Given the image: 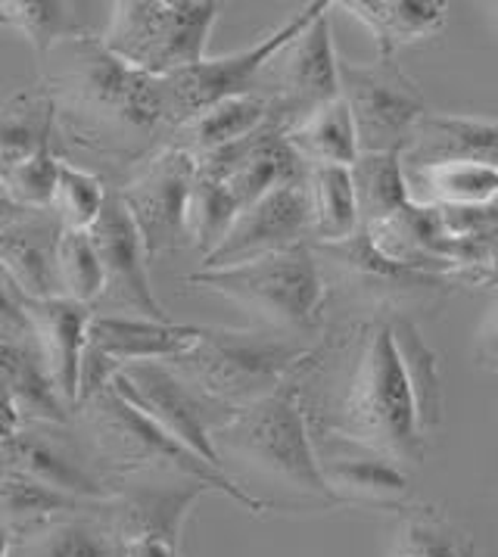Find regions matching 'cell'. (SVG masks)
Listing matches in <instances>:
<instances>
[{"label":"cell","instance_id":"9c48e42d","mask_svg":"<svg viewBox=\"0 0 498 557\" xmlns=\"http://www.w3.org/2000/svg\"><path fill=\"white\" fill-rule=\"evenodd\" d=\"M249 94L265 103L269 125L277 132H290L302 119L340 97L327 10L259 69Z\"/></svg>","mask_w":498,"mask_h":557},{"label":"cell","instance_id":"ee69618b","mask_svg":"<svg viewBox=\"0 0 498 557\" xmlns=\"http://www.w3.org/2000/svg\"><path fill=\"white\" fill-rule=\"evenodd\" d=\"M32 209L28 206H23V202L13 200V194L7 190V184L0 181V231L3 227H10V224H16L23 215H28Z\"/></svg>","mask_w":498,"mask_h":557},{"label":"cell","instance_id":"4dcf8cb0","mask_svg":"<svg viewBox=\"0 0 498 557\" xmlns=\"http://www.w3.org/2000/svg\"><path fill=\"white\" fill-rule=\"evenodd\" d=\"M262 125H269V112L265 103L252 94L244 97H231L222 100L215 107H209L200 115H194L190 122L178 125L175 132L169 134L165 147H175L187 157L200 159L222 150L227 144H237L252 132H259Z\"/></svg>","mask_w":498,"mask_h":557},{"label":"cell","instance_id":"52a82bcc","mask_svg":"<svg viewBox=\"0 0 498 557\" xmlns=\"http://www.w3.org/2000/svg\"><path fill=\"white\" fill-rule=\"evenodd\" d=\"M219 20L212 0H119L110 3L100 45L150 78L197 66Z\"/></svg>","mask_w":498,"mask_h":557},{"label":"cell","instance_id":"5bb4252c","mask_svg":"<svg viewBox=\"0 0 498 557\" xmlns=\"http://www.w3.org/2000/svg\"><path fill=\"white\" fill-rule=\"evenodd\" d=\"M97 259L103 268V293L94 302V312L100 314H132L150 321H169V314L150 287L147 274V252L140 244L135 222L119 200V190L110 187L97 222L88 227Z\"/></svg>","mask_w":498,"mask_h":557},{"label":"cell","instance_id":"f35d334b","mask_svg":"<svg viewBox=\"0 0 498 557\" xmlns=\"http://www.w3.org/2000/svg\"><path fill=\"white\" fill-rule=\"evenodd\" d=\"M57 277L63 299L94 309V302L103 293V268L88 231H63L57 249Z\"/></svg>","mask_w":498,"mask_h":557},{"label":"cell","instance_id":"7c38bea8","mask_svg":"<svg viewBox=\"0 0 498 557\" xmlns=\"http://www.w3.org/2000/svg\"><path fill=\"white\" fill-rule=\"evenodd\" d=\"M315 256L318 271H321V284L337 287L346 296L359 299L371 309H389L406 312L411 306H433L439 296L452 293L449 277H436V274H421L411 268L396 265L384 259L359 227L349 240L343 244H309Z\"/></svg>","mask_w":498,"mask_h":557},{"label":"cell","instance_id":"30bf717a","mask_svg":"<svg viewBox=\"0 0 498 557\" xmlns=\"http://www.w3.org/2000/svg\"><path fill=\"white\" fill-rule=\"evenodd\" d=\"M337 78H340V100L352 115L359 157L362 153L402 157L418 122L431 112L418 85L393 60L349 63L337 57Z\"/></svg>","mask_w":498,"mask_h":557},{"label":"cell","instance_id":"2e32d148","mask_svg":"<svg viewBox=\"0 0 498 557\" xmlns=\"http://www.w3.org/2000/svg\"><path fill=\"white\" fill-rule=\"evenodd\" d=\"M309 240H312V209H309L306 181L284 184L237 212L222 244L203 256V271L244 265Z\"/></svg>","mask_w":498,"mask_h":557},{"label":"cell","instance_id":"6da1fadb","mask_svg":"<svg viewBox=\"0 0 498 557\" xmlns=\"http://www.w3.org/2000/svg\"><path fill=\"white\" fill-rule=\"evenodd\" d=\"M296 393L312 436L362 446L399 468L424 461L427 446L414 424L389 321H359L337 339L318 343L296 374Z\"/></svg>","mask_w":498,"mask_h":557},{"label":"cell","instance_id":"836d02e7","mask_svg":"<svg viewBox=\"0 0 498 557\" xmlns=\"http://www.w3.org/2000/svg\"><path fill=\"white\" fill-rule=\"evenodd\" d=\"M100 502L72 498L66 492L50 490V486H41L35 480H25V476L0 473V527L10 535L41 527L53 517H63V513L91 511Z\"/></svg>","mask_w":498,"mask_h":557},{"label":"cell","instance_id":"603a6c76","mask_svg":"<svg viewBox=\"0 0 498 557\" xmlns=\"http://www.w3.org/2000/svg\"><path fill=\"white\" fill-rule=\"evenodd\" d=\"M406 169L439 162H476L498 169V122L476 115L427 112L399 157Z\"/></svg>","mask_w":498,"mask_h":557},{"label":"cell","instance_id":"d4e9b609","mask_svg":"<svg viewBox=\"0 0 498 557\" xmlns=\"http://www.w3.org/2000/svg\"><path fill=\"white\" fill-rule=\"evenodd\" d=\"M97 10L103 7L82 0H0V25L25 38L41 60L63 41L100 38L110 7L103 16Z\"/></svg>","mask_w":498,"mask_h":557},{"label":"cell","instance_id":"bcb514c9","mask_svg":"<svg viewBox=\"0 0 498 557\" xmlns=\"http://www.w3.org/2000/svg\"><path fill=\"white\" fill-rule=\"evenodd\" d=\"M10 539H13V535L0 527V557H10Z\"/></svg>","mask_w":498,"mask_h":557},{"label":"cell","instance_id":"1f68e13d","mask_svg":"<svg viewBox=\"0 0 498 557\" xmlns=\"http://www.w3.org/2000/svg\"><path fill=\"white\" fill-rule=\"evenodd\" d=\"M306 190H309V209H312L309 244H343L362 227L349 169L312 165L306 175Z\"/></svg>","mask_w":498,"mask_h":557},{"label":"cell","instance_id":"e575fe53","mask_svg":"<svg viewBox=\"0 0 498 557\" xmlns=\"http://www.w3.org/2000/svg\"><path fill=\"white\" fill-rule=\"evenodd\" d=\"M349 178H352V190H356L362 227L384 222L389 215L402 212L411 202L402 162L393 153H362L349 165Z\"/></svg>","mask_w":498,"mask_h":557},{"label":"cell","instance_id":"ffe728a7","mask_svg":"<svg viewBox=\"0 0 498 557\" xmlns=\"http://www.w3.org/2000/svg\"><path fill=\"white\" fill-rule=\"evenodd\" d=\"M25 312L35 331L38 352L45 358L47 374L60 399L66 401L75 414V396H78V361L85 352V334L94 309L72 302V299H25Z\"/></svg>","mask_w":498,"mask_h":557},{"label":"cell","instance_id":"9a60e30c","mask_svg":"<svg viewBox=\"0 0 498 557\" xmlns=\"http://www.w3.org/2000/svg\"><path fill=\"white\" fill-rule=\"evenodd\" d=\"M194 172H197L194 157L175 147H162L144 165H137L135 178L115 187L150 262L162 252H175L187 246L184 209H187Z\"/></svg>","mask_w":498,"mask_h":557},{"label":"cell","instance_id":"d6a6232c","mask_svg":"<svg viewBox=\"0 0 498 557\" xmlns=\"http://www.w3.org/2000/svg\"><path fill=\"white\" fill-rule=\"evenodd\" d=\"M284 140L294 147L296 157L302 159L309 169L312 165L349 169L359 159V140H356V128H352V115H349L340 97L312 112L309 119H302L290 132H284Z\"/></svg>","mask_w":498,"mask_h":557},{"label":"cell","instance_id":"4316f807","mask_svg":"<svg viewBox=\"0 0 498 557\" xmlns=\"http://www.w3.org/2000/svg\"><path fill=\"white\" fill-rule=\"evenodd\" d=\"M389 331L411 393L418 433L421 436L439 433L446 424V386H443L439 356L427 346V339L421 336L411 318H389Z\"/></svg>","mask_w":498,"mask_h":557},{"label":"cell","instance_id":"7402d4cb","mask_svg":"<svg viewBox=\"0 0 498 557\" xmlns=\"http://www.w3.org/2000/svg\"><path fill=\"white\" fill-rule=\"evenodd\" d=\"M200 327L175 321H150L132 314L94 312L88 321L85 346L115 361L119 368L137 361H169L194 346Z\"/></svg>","mask_w":498,"mask_h":557},{"label":"cell","instance_id":"74e56055","mask_svg":"<svg viewBox=\"0 0 498 557\" xmlns=\"http://www.w3.org/2000/svg\"><path fill=\"white\" fill-rule=\"evenodd\" d=\"M107 190L110 187L103 184V178L97 172L60 159V172H57V187H53L50 209L60 219L63 231H88L97 222L100 209H103Z\"/></svg>","mask_w":498,"mask_h":557},{"label":"cell","instance_id":"f1b7e54d","mask_svg":"<svg viewBox=\"0 0 498 557\" xmlns=\"http://www.w3.org/2000/svg\"><path fill=\"white\" fill-rule=\"evenodd\" d=\"M408 200L431 209H480L498 202V169L476 162H439L406 169Z\"/></svg>","mask_w":498,"mask_h":557},{"label":"cell","instance_id":"f6af8a7d","mask_svg":"<svg viewBox=\"0 0 498 557\" xmlns=\"http://www.w3.org/2000/svg\"><path fill=\"white\" fill-rule=\"evenodd\" d=\"M23 424L20 421V414H16V405L13 399L7 396V389H3V383H0V440H7L10 433H16V426Z\"/></svg>","mask_w":498,"mask_h":557},{"label":"cell","instance_id":"d590c367","mask_svg":"<svg viewBox=\"0 0 498 557\" xmlns=\"http://www.w3.org/2000/svg\"><path fill=\"white\" fill-rule=\"evenodd\" d=\"M393 557H476V545L446 513L421 508L396 527Z\"/></svg>","mask_w":498,"mask_h":557},{"label":"cell","instance_id":"7a4b0ae2","mask_svg":"<svg viewBox=\"0 0 498 557\" xmlns=\"http://www.w3.org/2000/svg\"><path fill=\"white\" fill-rule=\"evenodd\" d=\"M57 140L113 169H137L169 144L157 78L119 63L100 38L63 41L41 57Z\"/></svg>","mask_w":498,"mask_h":557},{"label":"cell","instance_id":"277c9868","mask_svg":"<svg viewBox=\"0 0 498 557\" xmlns=\"http://www.w3.org/2000/svg\"><path fill=\"white\" fill-rule=\"evenodd\" d=\"M312 349L315 343L269 327H200L187 352L162 364L212 401L240 411L281 389L306 364Z\"/></svg>","mask_w":498,"mask_h":557},{"label":"cell","instance_id":"7bdbcfd3","mask_svg":"<svg viewBox=\"0 0 498 557\" xmlns=\"http://www.w3.org/2000/svg\"><path fill=\"white\" fill-rule=\"evenodd\" d=\"M122 557H178V548H172L159 539H137V542H125Z\"/></svg>","mask_w":498,"mask_h":557},{"label":"cell","instance_id":"ba28073f","mask_svg":"<svg viewBox=\"0 0 498 557\" xmlns=\"http://www.w3.org/2000/svg\"><path fill=\"white\" fill-rule=\"evenodd\" d=\"M324 10H331V3H324V0L309 3L299 13H294L287 23L277 25L274 32L262 35L259 41H252L244 50H234V53L215 57V60L206 57L197 66H187L182 72L165 75V78H157L159 110H162V122L169 125V132H175L178 125L190 122L194 115H200L222 100L249 94L259 69L265 66L290 38H296L306 25L318 20Z\"/></svg>","mask_w":498,"mask_h":557},{"label":"cell","instance_id":"83f0119b","mask_svg":"<svg viewBox=\"0 0 498 557\" xmlns=\"http://www.w3.org/2000/svg\"><path fill=\"white\" fill-rule=\"evenodd\" d=\"M57 150L53 103L41 85L16 90L0 100V178L28 159Z\"/></svg>","mask_w":498,"mask_h":557},{"label":"cell","instance_id":"60d3db41","mask_svg":"<svg viewBox=\"0 0 498 557\" xmlns=\"http://www.w3.org/2000/svg\"><path fill=\"white\" fill-rule=\"evenodd\" d=\"M0 343H20V346H38L35 331L25 312L23 290L13 284L7 268L0 265Z\"/></svg>","mask_w":498,"mask_h":557},{"label":"cell","instance_id":"f546056e","mask_svg":"<svg viewBox=\"0 0 498 557\" xmlns=\"http://www.w3.org/2000/svg\"><path fill=\"white\" fill-rule=\"evenodd\" d=\"M0 383L16 405L20 421H45V424H69L75 414L53 389L45 358L38 346L0 343Z\"/></svg>","mask_w":498,"mask_h":557},{"label":"cell","instance_id":"b9f144b4","mask_svg":"<svg viewBox=\"0 0 498 557\" xmlns=\"http://www.w3.org/2000/svg\"><path fill=\"white\" fill-rule=\"evenodd\" d=\"M476 361L489 371H498V299L496 306L489 309L480 334H476V346H474Z\"/></svg>","mask_w":498,"mask_h":557},{"label":"cell","instance_id":"3957f363","mask_svg":"<svg viewBox=\"0 0 498 557\" xmlns=\"http://www.w3.org/2000/svg\"><path fill=\"white\" fill-rule=\"evenodd\" d=\"M296 374L272 396L240 408L222 430H215L212 448L222 473L249 495L269 486L284 492L296 508H337L340 502L324 486L318 470Z\"/></svg>","mask_w":498,"mask_h":557},{"label":"cell","instance_id":"4fadbf2b","mask_svg":"<svg viewBox=\"0 0 498 557\" xmlns=\"http://www.w3.org/2000/svg\"><path fill=\"white\" fill-rule=\"evenodd\" d=\"M110 389L119 393L128 405H135L140 414H147L184 448L200 455L206 465L219 468L212 433L222 430L237 411L194 389L162 361H137V364L119 368L115 377L110 380Z\"/></svg>","mask_w":498,"mask_h":557},{"label":"cell","instance_id":"d6986e66","mask_svg":"<svg viewBox=\"0 0 498 557\" xmlns=\"http://www.w3.org/2000/svg\"><path fill=\"white\" fill-rule=\"evenodd\" d=\"M318 470L324 486L340 505H371V508H402L411 498V480L406 468L393 465L384 455L362 446L343 443L334 436H312Z\"/></svg>","mask_w":498,"mask_h":557},{"label":"cell","instance_id":"44dd1931","mask_svg":"<svg viewBox=\"0 0 498 557\" xmlns=\"http://www.w3.org/2000/svg\"><path fill=\"white\" fill-rule=\"evenodd\" d=\"M63 224L53 209H32L16 224L0 231V265L23 290L25 299H57V249Z\"/></svg>","mask_w":498,"mask_h":557},{"label":"cell","instance_id":"cb8c5ba5","mask_svg":"<svg viewBox=\"0 0 498 557\" xmlns=\"http://www.w3.org/2000/svg\"><path fill=\"white\" fill-rule=\"evenodd\" d=\"M125 542L110 520V502L63 513L10 539V557H122Z\"/></svg>","mask_w":498,"mask_h":557},{"label":"cell","instance_id":"e0dca14e","mask_svg":"<svg viewBox=\"0 0 498 557\" xmlns=\"http://www.w3.org/2000/svg\"><path fill=\"white\" fill-rule=\"evenodd\" d=\"M206 492L215 490L178 473L119 476L113 498H110V520H113L115 533L122 535V542L159 539L178 548L184 520Z\"/></svg>","mask_w":498,"mask_h":557},{"label":"cell","instance_id":"ac0fdd59","mask_svg":"<svg viewBox=\"0 0 498 557\" xmlns=\"http://www.w3.org/2000/svg\"><path fill=\"white\" fill-rule=\"evenodd\" d=\"M197 172L219 178L240 209L262 200L284 184H299L309 175V165L296 157L294 147L284 140V132L262 125L237 144H227L209 157L194 159Z\"/></svg>","mask_w":498,"mask_h":557},{"label":"cell","instance_id":"5b68a950","mask_svg":"<svg viewBox=\"0 0 498 557\" xmlns=\"http://www.w3.org/2000/svg\"><path fill=\"white\" fill-rule=\"evenodd\" d=\"M75 424L97 451L100 465L110 470L113 483L119 476H132V473H178L222 492L247 511H272L265 502L252 498L237 483H231L222 470L206 465L200 455L172 440L162 426L153 424L147 414H140L135 405H128L110 386L85 401L82 408H75Z\"/></svg>","mask_w":498,"mask_h":557},{"label":"cell","instance_id":"ab89813d","mask_svg":"<svg viewBox=\"0 0 498 557\" xmlns=\"http://www.w3.org/2000/svg\"><path fill=\"white\" fill-rule=\"evenodd\" d=\"M57 172H60V157H57V150H50V153L28 159L25 165L13 169L0 181L7 184V190L13 194L16 202H23L28 209H50Z\"/></svg>","mask_w":498,"mask_h":557},{"label":"cell","instance_id":"8992f818","mask_svg":"<svg viewBox=\"0 0 498 557\" xmlns=\"http://www.w3.org/2000/svg\"><path fill=\"white\" fill-rule=\"evenodd\" d=\"M184 284L203 287L240 306L262 327L281 334L309 336L318 327V314L324 306V284L318 271L312 246L299 244L284 252H272L244 265L194 271Z\"/></svg>","mask_w":498,"mask_h":557},{"label":"cell","instance_id":"8fae6325","mask_svg":"<svg viewBox=\"0 0 498 557\" xmlns=\"http://www.w3.org/2000/svg\"><path fill=\"white\" fill-rule=\"evenodd\" d=\"M0 473L25 476L85 502H110L115 492L110 470L100 465L75 418L69 424L28 421L16 426V433L0 440Z\"/></svg>","mask_w":498,"mask_h":557},{"label":"cell","instance_id":"8d00e7d4","mask_svg":"<svg viewBox=\"0 0 498 557\" xmlns=\"http://www.w3.org/2000/svg\"><path fill=\"white\" fill-rule=\"evenodd\" d=\"M240 206L227 194V187L212 175L194 172L190 194H187V209H184V231H187V246L209 256L215 246L222 244L231 222L237 219Z\"/></svg>","mask_w":498,"mask_h":557},{"label":"cell","instance_id":"484cf974","mask_svg":"<svg viewBox=\"0 0 498 557\" xmlns=\"http://www.w3.org/2000/svg\"><path fill=\"white\" fill-rule=\"evenodd\" d=\"M340 10L371 32L377 60H393L396 50L439 35L449 16L439 0H343Z\"/></svg>","mask_w":498,"mask_h":557}]
</instances>
